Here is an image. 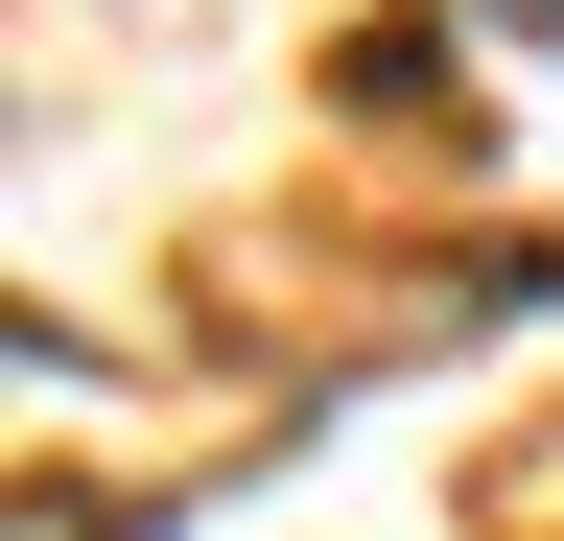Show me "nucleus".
I'll use <instances>...</instances> for the list:
<instances>
[{
  "label": "nucleus",
  "mask_w": 564,
  "mask_h": 541,
  "mask_svg": "<svg viewBox=\"0 0 564 541\" xmlns=\"http://www.w3.org/2000/svg\"><path fill=\"white\" fill-rule=\"evenodd\" d=\"M494 24H518V47H564V0H494Z\"/></svg>",
  "instance_id": "obj_1"
}]
</instances>
